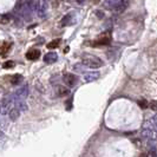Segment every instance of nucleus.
Here are the masks:
<instances>
[{"label":"nucleus","instance_id":"f257e3e1","mask_svg":"<svg viewBox=\"0 0 157 157\" xmlns=\"http://www.w3.org/2000/svg\"><path fill=\"white\" fill-rule=\"evenodd\" d=\"M82 60H83V64L90 69H99L103 65L102 59L96 56H92V55H84Z\"/></svg>","mask_w":157,"mask_h":157},{"label":"nucleus","instance_id":"f03ea898","mask_svg":"<svg viewBox=\"0 0 157 157\" xmlns=\"http://www.w3.org/2000/svg\"><path fill=\"white\" fill-rule=\"evenodd\" d=\"M63 79H64L65 84L69 87H73V86L77 85V83H78V77L76 74H73V73H65Z\"/></svg>","mask_w":157,"mask_h":157},{"label":"nucleus","instance_id":"7ed1b4c3","mask_svg":"<svg viewBox=\"0 0 157 157\" xmlns=\"http://www.w3.org/2000/svg\"><path fill=\"white\" fill-rule=\"evenodd\" d=\"M128 6H129L128 0H119V1L116 4V6L114 7V11L116 13H123V12L128 8Z\"/></svg>","mask_w":157,"mask_h":157},{"label":"nucleus","instance_id":"20e7f679","mask_svg":"<svg viewBox=\"0 0 157 157\" xmlns=\"http://www.w3.org/2000/svg\"><path fill=\"white\" fill-rule=\"evenodd\" d=\"M110 43H111V37L110 36H102L100 38L96 39L92 43V45L93 46H104V45H109Z\"/></svg>","mask_w":157,"mask_h":157},{"label":"nucleus","instance_id":"39448f33","mask_svg":"<svg viewBox=\"0 0 157 157\" xmlns=\"http://www.w3.org/2000/svg\"><path fill=\"white\" fill-rule=\"evenodd\" d=\"M14 96L18 99H25V98L29 96V86L25 85V86H23V87H20V89L15 92Z\"/></svg>","mask_w":157,"mask_h":157},{"label":"nucleus","instance_id":"423d86ee","mask_svg":"<svg viewBox=\"0 0 157 157\" xmlns=\"http://www.w3.org/2000/svg\"><path fill=\"white\" fill-rule=\"evenodd\" d=\"M58 60V55L56 52H49L44 56V61L46 64H53Z\"/></svg>","mask_w":157,"mask_h":157},{"label":"nucleus","instance_id":"0eeeda50","mask_svg":"<svg viewBox=\"0 0 157 157\" xmlns=\"http://www.w3.org/2000/svg\"><path fill=\"white\" fill-rule=\"evenodd\" d=\"M99 77H100L99 72L92 71V72H87L85 76H84V79H85L87 83H91V82H95V80H97Z\"/></svg>","mask_w":157,"mask_h":157},{"label":"nucleus","instance_id":"6e6552de","mask_svg":"<svg viewBox=\"0 0 157 157\" xmlns=\"http://www.w3.org/2000/svg\"><path fill=\"white\" fill-rule=\"evenodd\" d=\"M11 47H12V43H10V42H2V44H1V47H0L1 57H5V56L10 52Z\"/></svg>","mask_w":157,"mask_h":157},{"label":"nucleus","instance_id":"1a4fd4ad","mask_svg":"<svg viewBox=\"0 0 157 157\" xmlns=\"http://www.w3.org/2000/svg\"><path fill=\"white\" fill-rule=\"evenodd\" d=\"M70 93V90L68 89V87H65V86L63 85H58L56 87V95H57L58 97H65V96H68Z\"/></svg>","mask_w":157,"mask_h":157},{"label":"nucleus","instance_id":"9d476101","mask_svg":"<svg viewBox=\"0 0 157 157\" xmlns=\"http://www.w3.org/2000/svg\"><path fill=\"white\" fill-rule=\"evenodd\" d=\"M40 57V51L39 50H30L26 53V59L29 60H37Z\"/></svg>","mask_w":157,"mask_h":157},{"label":"nucleus","instance_id":"9b49d317","mask_svg":"<svg viewBox=\"0 0 157 157\" xmlns=\"http://www.w3.org/2000/svg\"><path fill=\"white\" fill-rule=\"evenodd\" d=\"M8 116H10V119L15 121V119H18V117L20 116V110H19L18 108H12V109L10 110V112H8Z\"/></svg>","mask_w":157,"mask_h":157},{"label":"nucleus","instance_id":"f8f14e48","mask_svg":"<svg viewBox=\"0 0 157 157\" xmlns=\"http://www.w3.org/2000/svg\"><path fill=\"white\" fill-rule=\"evenodd\" d=\"M60 43H61V40H60L59 38H57V39H53V40H51V42L47 44L46 46H47V49L52 50V49H57L58 46L60 45Z\"/></svg>","mask_w":157,"mask_h":157},{"label":"nucleus","instance_id":"ddd939ff","mask_svg":"<svg viewBox=\"0 0 157 157\" xmlns=\"http://www.w3.org/2000/svg\"><path fill=\"white\" fill-rule=\"evenodd\" d=\"M21 82H23V76H21V74H14V76L11 77V83H12L13 85H18V84H20Z\"/></svg>","mask_w":157,"mask_h":157},{"label":"nucleus","instance_id":"4468645a","mask_svg":"<svg viewBox=\"0 0 157 157\" xmlns=\"http://www.w3.org/2000/svg\"><path fill=\"white\" fill-rule=\"evenodd\" d=\"M17 108H18L19 110H21V111H26V110L29 109L27 104H26L23 99H19L18 102H17Z\"/></svg>","mask_w":157,"mask_h":157},{"label":"nucleus","instance_id":"2eb2a0df","mask_svg":"<svg viewBox=\"0 0 157 157\" xmlns=\"http://www.w3.org/2000/svg\"><path fill=\"white\" fill-rule=\"evenodd\" d=\"M137 104H138V106H140L141 109H146V108H149V103H148V100H145V99L137 100Z\"/></svg>","mask_w":157,"mask_h":157},{"label":"nucleus","instance_id":"dca6fc26","mask_svg":"<svg viewBox=\"0 0 157 157\" xmlns=\"http://www.w3.org/2000/svg\"><path fill=\"white\" fill-rule=\"evenodd\" d=\"M14 65H15L14 61H12V60H7V61H5V63L2 64V68L7 70V69H13Z\"/></svg>","mask_w":157,"mask_h":157},{"label":"nucleus","instance_id":"f3484780","mask_svg":"<svg viewBox=\"0 0 157 157\" xmlns=\"http://www.w3.org/2000/svg\"><path fill=\"white\" fill-rule=\"evenodd\" d=\"M70 20H71V15L70 14L65 15V17L63 18V20H61L60 25H61V26H68V25L70 24Z\"/></svg>","mask_w":157,"mask_h":157},{"label":"nucleus","instance_id":"a211bd4d","mask_svg":"<svg viewBox=\"0 0 157 157\" xmlns=\"http://www.w3.org/2000/svg\"><path fill=\"white\" fill-rule=\"evenodd\" d=\"M11 20V17L10 14H2L1 15V24L5 25V24H8V21Z\"/></svg>","mask_w":157,"mask_h":157},{"label":"nucleus","instance_id":"6ab92c4d","mask_svg":"<svg viewBox=\"0 0 157 157\" xmlns=\"http://www.w3.org/2000/svg\"><path fill=\"white\" fill-rule=\"evenodd\" d=\"M149 108L152 110V111H157V100H151L149 103Z\"/></svg>","mask_w":157,"mask_h":157},{"label":"nucleus","instance_id":"aec40b11","mask_svg":"<svg viewBox=\"0 0 157 157\" xmlns=\"http://www.w3.org/2000/svg\"><path fill=\"white\" fill-rule=\"evenodd\" d=\"M149 157H157V151H156V148H150V151H149Z\"/></svg>","mask_w":157,"mask_h":157},{"label":"nucleus","instance_id":"412c9836","mask_svg":"<svg viewBox=\"0 0 157 157\" xmlns=\"http://www.w3.org/2000/svg\"><path fill=\"white\" fill-rule=\"evenodd\" d=\"M71 104H72V98H70V99L68 100V110H71Z\"/></svg>","mask_w":157,"mask_h":157},{"label":"nucleus","instance_id":"4be33fe9","mask_svg":"<svg viewBox=\"0 0 157 157\" xmlns=\"http://www.w3.org/2000/svg\"><path fill=\"white\" fill-rule=\"evenodd\" d=\"M96 14H97V17H98V18H100V19L104 17V13H102L100 11H96Z\"/></svg>","mask_w":157,"mask_h":157},{"label":"nucleus","instance_id":"5701e85b","mask_svg":"<svg viewBox=\"0 0 157 157\" xmlns=\"http://www.w3.org/2000/svg\"><path fill=\"white\" fill-rule=\"evenodd\" d=\"M140 157H149V156H148L146 154H141V155H140Z\"/></svg>","mask_w":157,"mask_h":157},{"label":"nucleus","instance_id":"b1692460","mask_svg":"<svg viewBox=\"0 0 157 157\" xmlns=\"http://www.w3.org/2000/svg\"><path fill=\"white\" fill-rule=\"evenodd\" d=\"M91 1H93V4H98L100 0H91Z\"/></svg>","mask_w":157,"mask_h":157}]
</instances>
